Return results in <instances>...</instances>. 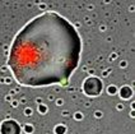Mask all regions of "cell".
Here are the masks:
<instances>
[{
	"mask_svg": "<svg viewBox=\"0 0 135 134\" xmlns=\"http://www.w3.org/2000/svg\"><path fill=\"white\" fill-rule=\"evenodd\" d=\"M80 52L82 40L73 24L55 12H46L17 33L8 64L23 86L64 84L77 69Z\"/></svg>",
	"mask_w": 135,
	"mask_h": 134,
	"instance_id": "obj_1",
	"label": "cell"
},
{
	"mask_svg": "<svg viewBox=\"0 0 135 134\" xmlns=\"http://www.w3.org/2000/svg\"><path fill=\"white\" fill-rule=\"evenodd\" d=\"M20 132V128L19 125L15 123V121H5L1 127V133L3 134H19Z\"/></svg>",
	"mask_w": 135,
	"mask_h": 134,
	"instance_id": "obj_2",
	"label": "cell"
}]
</instances>
